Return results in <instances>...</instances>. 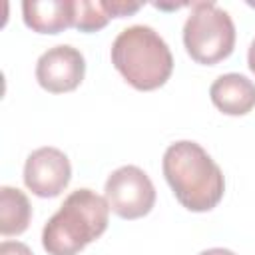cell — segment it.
Listing matches in <instances>:
<instances>
[{
  "label": "cell",
  "mask_w": 255,
  "mask_h": 255,
  "mask_svg": "<svg viewBox=\"0 0 255 255\" xmlns=\"http://www.w3.org/2000/svg\"><path fill=\"white\" fill-rule=\"evenodd\" d=\"M163 175L177 201L195 213L213 209L225 191L219 165L195 141L181 139L163 153Z\"/></svg>",
  "instance_id": "cell-1"
},
{
  "label": "cell",
  "mask_w": 255,
  "mask_h": 255,
  "mask_svg": "<svg viewBox=\"0 0 255 255\" xmlns=\"http://www.w3.org/2000/svg\"><path fill=\"white\" fill-rule=\"evenodd\" d=\"M110 219V205L92 189L72 191L42 229V247L48 255H78L96 241Z\"/></svg>",
  "instance_id": "cell-2"
},
{
  "label": "cell",
  "mask_w": 255,
  "mask_h": 255,
  "mask_svg": "<svg viewBox=\"0 0 255 255\" xmlns=\"http://www.w3.org/2000/svg\"><path fill=\"white\" fill-rule=\"evenodd\" d=\"M112 64L139 92L161 88L173 72V56L165 40L149 26L122 30L112 44Z\"/></svg>",
  "instance_id": "cell-3"
},
{
  "label": "cell",
  "mask_w": 255,
  "mask_h": 255,
  "mask_svg": "<svg viewBox=\"0 0 255 255\" xmlns=\"http://www.w3.org/2000/svg\"><path fill=\"white\" fill-rule=\"evenodd\" d=\"M183 44L197 64L213 66L225 60L235 46L231 16L213 2H195L183 26Z\"/></svg>",
  "instance_id": "cell-4"
},
{
  "label": "cell",
  "mask_w": 255,
  "mask_h": 255,
  "mask_svg": "<svg viewBox=\"0 0 255 255\" xmlns=\"http://www.w3.org/2000/svg\"><path fill=\"white\" fill-rule=\"evenodd\" d=\"M104 193L110 209L122 219H139L155 205V187L137 165H124L112 171Z\"/></svg>",
  "instance_id": "cell-5"
},
{
  "label": "cell",
  "mask_w": 255,
  "mask_h": 255,
  "mask_svg": "<svg viewBox=\"0 0 255 255\" xmlns=\"http://www.w3.org/2000/svg\"><path fill=\"white\" fill-rule=\"evenodd\" d=\"M86 74V60L80 50L62 44L46 50L36 64V80L50 94L76 90Z\"/></svg>",
  "instance_id": "cell-6"
},
{
  "label": "cell",
  "mask_w": 255,
  "mask_h": 255,
  "mask_svg": "<svg viewBox=\"0 0 255 255\" xmlns=\"http://www.w3.org/2000/svg\"><path fill=\"white\" fill-rule=\"evenodd\" d=\"M72 177V165L64 151L40 147L32 151L24 165V183L38 197L60 195Z\"/></svg>",
  "instance_id": "cell-7"
},
{
  "label": "cell",
  "mask_w": 255,
  "mask_h": 255,
  "mask_svg": "<svg viewBox=\"0 0 255 255\" xmlns=\"http://www.w3.org/2000/svg\"><path fill=\"white\" fill-rule=\"evenodd\" d=\"M76 0H26L22 2L24 24L38 34H60L74 26Z\"/></svg>",
  "instance_id": "cell-8"
},
{
  "label": "cell",
  "mask_w": 255,
  "mask_h": 255,
  "mask_svg": "<svg viewBox=\"0 0 255 255\" xmlns=\"http://www.w3.org/2000/svg\"><path fill=\"white\" fill-rule=\"evenodd\" d=\"M213 106L227 116H245L255 108V84L241 74L219 76L209 90Z\"/></svg>",
  "instance_id": "cell-9"
},
{
  "label": "cell",
  "mask_w": 255,
  "mask_h": 255,
  "mask_svg": "<svg viewBox=\"0 0 255 255\" xmlns=\"http://www.w3.org/2000/svg\"><path fill=\"white\" fill-rule=\"evenodd\" d=\"M32 219V205L28 197L16 189L2 185L0 187V233L4 237L20 235L28 229Z\"/></svg>",
  "instance_id": "cell-10"
},
{
  "label": "cell",
  "mask_w": 255,
  "mask_h": 255,
  "mask_svg": "<svg viewBox=\"0 0 255 255\" xmlns=\"http://www.w3.org/2000/svg\"><path fill=\"white\" fill-rule=\"evenodd\" d=\"M110 12L106 2H90L76 0L74 2V28L80 32H96L102 30L110 22Z\"/></svg>",
  "instance_id": "cell-11"
},
{
  "label": "cell",
  "mask_w": 255,
  "mask_h": 255,
  "mask_svg": "<svg viewBox=\"0 0 255 255\" xmlns=\"http://www.w3.org/2000/svg\"><path fill=\"white\" fill-rule=\"evenodd\" d=\"M0 255H34L32 249L20 241H2Z\"/></svg>",
  "instance_id": "cell-12"
},
{
  "label": "cell",
  "mask_w": 255,
  "mask_h": 255,
  "mask_svg": "<svg viewBox=\"0 0 255 255\" xmlns=\"http://www.w3.org/2000/svg\"><path fill=\"white\" fill-rule=\"evenodd\" d=\"M247 64H249V70L255 74V38L249 46V52H247Z\"/></svg>",
  "instance_id": "cell-13"
},
{
  "label": "cell",
  "mask_w": 255,
  "mask_h": 255,
  "mask_svg": "<svg viewBox=\"0 0 255 255\" xmlns=\"http://www.w3.org/2000/svg\"><path fill=\"white\" fill-rule=\"evenodd\" d=\"M199 255H235V253L229 251V249H223V247H213V249H205V251H201Z\"/></svg>",
  "instance_id": "cell-14"
}]
</instances>
